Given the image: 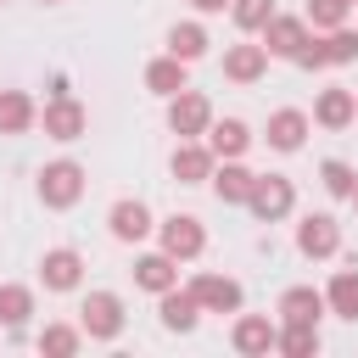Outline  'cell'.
<instances>
[{"instance_id":"cell-7","label":"cell","mask_w":358,"mask_h":358,"mask_svg":"<svg viewBox=\"0 0 358 358\" xmlns=\"http://www.w3.org/2000/svg\"><path fill=\"white\" fill-rule=\"evenodd\" d=\"M39 123H45V134H50V140H62V145H67V140H84L90 112H84L73 95H50V101H45V112H39Z\"/></svg>"},{"instance_id":"cell-23","label":"cell","mask_w":358,"mask_h":358,"mask_svg":"<svg viewBox=\"0 0 358 358\" xmlns=\"http://www.w3.org/2000/svg\"><path fill=\"white\" fill-rule=\"evenodd\" d=\"M324 308H330L336 319H352V324H358V268H336V274H330Z\"/></svg>"},{"instance_id":"cell-5","label":"cell","mask_w":358,"mask_h":358,"mask_svg":"<svg viewBox=\"0 0 358 358\" xmlns=\"http://www.w3.org/2000/svg\"><path fill=\"white\" fill-rule=\"evenodd\" d=\"M207 123H213V101L201 95V90H179V95H168V129L179 134V140H201L207 134Z\"/></svg>"},{"instance_id":"cell-13","label":"cell","mask_w":358,"mask_h":358,"mask_svg":"<svg viewBox=\"0 0 358 358\" xmlns=\"http://www.w3.org/2000/svg\"><path fill=\"white\" fill-rule=\"evenodd\" d=\"M252 168H241V157H229V162H213V173H207V185H213V196L224 201V207H241L246 196H252Z\"/></svg>"},{"instance_id":"cell-12","label":"cell","mask_w":358,"mask_h":358,"mask_svg":"<svg viewBox=\"0 0 358 358\" xmlns=\"http://www.w3.org/2000/svg\"><path fill=\"white\" fill-rule=\"evenodd\" d=\"M274 336H280V324H274L268 313H241V319L229 324V347H235V352H246V358L274 352Z\"/></svg>"},{"instance_id":"cell-17","label":"cell","mask_w":358,"mask_h":358,"mask_svg":"<svg viewBox=\"0 0 358 358\" xmlns=\"http://www.w3.org/2000/svg\"><path fill=\"white\" fill-rule=\"evenodd\" d=\"M213 151H207V140H179V151H173V179L179 185H207V173H213Z\"/></svg>"},{"instance_id":"cell-6","label":"cell","mask_w":358,"mask_h":358,"mask_svg":"<svg viewBox=\"0 0 358 358\" xmlns=\"http://www.w3.org/2000/svg\"><path fill=\"white\" fill-rule=\"evenodd\" d=\"M185 291L196 296V308H201V313H241V302H246L241 280H229V274H196Z\"/></svg>"},{"instance_id":"cell-35","label":"cell","mask_w":358,"mask_h":358,"mask_svg":"<svg viewBox=\"0 0 358 358\" xmlns=\"http://www.w3.org/2000/svg\"><path fill=\"white\" fill-rule=\"evenodd\" d=\"M45 6H56V0H45Z\"/></svg>"},{"instance_id":"cell-32","label":"cell","mask_w":358,"mask_h":358,"mask_svg":"<svg viewBox=\"0 0 358 358\" xmlns=\"http://www.w3.org/2000/svg\"><path fill=\"white\" fill-rule=\"evenodd\" d=\"M347 11H352V0H308V28H341L347 22Z\"/></svg>"},{"instance_id":"cell-31","label":"cell","mask_w":358,"mask_h":358,"mask_svg":"<svg viewBox=\"0 0 358 358\" xmlns=\"http://www.w3.org/2000/svg\"><path fill=\"white\" fill-rule=\"evenodd\" d=\"M229 17L241 34H257L268 17H274V0H229Z\"/></svg>"},{"instance_id":"cell-15","label":"cell","mask_w":358,"mask_h":358,"mask_svg":"<svg viewBox=\"0 0 358 358\" xmlns=\"http://www.w3.org/2000/svg\"><path fill=\"white\" fill-rule=\"evenodd\" d=\"M157 313H162V330H173V336H190V330L201 324V308H196V296H190V291H179V285L157 291Z\"/></svg>"},{"instance_id":"cell-21","label":"cell","mask_w":358,"mask_h":358,"mask_svg":"<svg viewBox=\"0 0 358 358\" xmlns=\"http://www.w3.org/2000/svg\"><path fill=\"white\" fill-rule=\"evenodd\" d=\"M134 285L140 291H168V285H179V263L168 252H145V257H134Z\"/></svg>"},{"instance_id":"cell-27","label":"cell","mask_w":358,"mask_h":358,"mask_svg":"<svg viewBox=\"0 0 358 358\" xmlns=\"http://www.w3.org/2000/svg\"><path fill=\"white\" fill-rule=\"evenodd\" d=\"M274 352H285V358H313V352H319V324H280Z\"/></svg>"},{"instance_id":"cell-36","label":"cell","mask_w":358,"mask_h":358,"mask_svg":"<svg viewBox=\"0 0 358 358\" xmlns=\"http://www.w3.org/2000/svg\"><path fill=\"white\" fill-rule=\"evenodd\" d=\"M0 6H6V0H0Z\"/></svg>"},{"instance_id":"cell-9","label":"cell","mask_w":358,"mask_h":358,"mask_svg":"<svg viewBox=\"0 0 358 358\" xmlns=\"http://www.w3.org/2000/svg\"><path fill=\"white\" fill-rule=\"evenodd\" d=\"M106 229H112V241H123V246H140L157 224H151V207L145 201H134V196H123V201H112V213H106Z\"/></svg>"},{"instance_id":"cell-28","label":"cell","mask_w":358,"mask_h":358,"mask_svg":"<svg viewBox=\"0 0 358 358\" xmlns=\"http://www.w3.org/2000/svg\"><path fill=\"white\" fill-rule=\"evenodd\" d=\"M34 313V291L28 285H0V324L6 330H22Z\"/></svg>"},{"instance_id":"cell-29","label":"cell","mask_w":358,"mask_h":358,"mask_svg":"<svg viewBox=\"0 0 358 358\" xmlns=\"http://www.w3.org/2000/svg\"><path fill=\"white\" fill-rule=\"evenodd\" d=\"M84 347V330L78 324H45L39 330V352H50V358H73Z\"/></svg>"},{"instance_id":"cell-26","label":"cell","mask_w":358,"mask_h":358,"mask_svg":"<svg viewBox=\"0 0 358 358\" xmlns=\"http://www.w3.org/2000/svg\"><path fill=\"white\" fill-rule=\"evenodd\" d=\"M207 45H213V39H207L201 22H173V28H168V56H179V62H201Z\"/></svg>"},{"instance_id":"cell-4","label":"cell","mask_w":358,"mask_h":358,"mask_svg":"<svg viewBox=\"0 0 358 358\" xmlns=\"http://www.w3.org/2000/svg\"><path fill=\"white\" fill-rule=\"evenodd\" d=\"M157 241H162V252H168L173 263H190V257L207 252V229H201L196 213H173V218H162V224H157Z\"/></svg>"},{"instance_id":"cell-30","label":"cell","mask_w":358,"mask_h":358,"mask_svg":"<svg viewBox=\"0 0 358 358\" xmlns=\"http://www.w3.org/2000/svg\"><path fill=\"white\" fill-rule=\"evenodd\" d=\"M319 185H324L336 201H347V196H352V185H358V173H352V162H341V157H324V162H319Z\"/></svg>"},{"instance_id":"cell-8","label":"cell","mask_w":358,"mask_h":358,"mask_svg":"<svg viewBox=\"0 0 358 358\" xmlns=\"http://www.w3.org/2000/svg\"><path fill=\"white\" fill-rule=\"evenodd\" d=\"M296 252L313 257V263H319V257H336V252H341V224H336L330 213H308V218L296 224Z\"/></svg>"},{"instance_id":"cell-25","label":"cell","mask_w":358,"mask_h":358,"mask_svg":"<svg viewBox=\"0 0 358 358\" xmlns=\"http://www.w3.org/2000/svg\"><path fill=\"white\" fill-rule=\"evenodd\" d=\"M313 50H319V67H347V62H358V34L347 22L324 28V39H313Z\"/></svg>"},{"instance_id":"cell-2","label":"cell","mask_w":358,"mask_h":358,"mask_svg":"<svg viewBox=\"0 0 358 358\" xmlns=\"http://www.w3.org/2000/svg\"><path fill=\"white\" fill-rule=\"evenodd\" d=\"M246 207H252V218H257V224H280V218L296 207V185H291L285 173H257V179H252Z\"/></svg>"},{"instance_id":"cell-33","label":"cell","mask_w":358,"mask_h":358,"mask_svg":"<svg viewBox=\"0 0 358 358\" xmlns=\"http://www.w3.org/2000/svg\"><path fill=\"white\" fill-rule=\"evenodd\" d=\"M190 6H196V11H201V17H213V11H224V6H229V0H190Z\"/></svg>"},{"instance_id":"cell-24","label":"cell","mask_w":358,"mask_h":358,"mask_svg":"<svg viewBox=\"0 0 358 358\" xmlns=\"http://www.w3.org/2000/svg\"><path fill=\"white\" fill-rule=\"evenodd\" d=\"M185 67H190V62H179V56H157V62H145V90H151V95H179V90L190 84Z\"/></svg>"},{"instance_id":"cell-1","label":"cell","mask_w":358,"mask_h":358,"mask_svg":"<svg viewBox=\"0 0 358 358\" xmlns=\"http://www.w3.org/2000/svg\"><path fill=\"white\" fill-rule=\"evenodd\" d=\"M34 196H39L50 213H67V207H78V196H84V168H78L73 157H56V162H45V168H39V179H34Z\"/></svg>"},{"instance_id":"cell-19","label":"cell","mask_w":358,"mask_h":358,"mask_svg":"<svg viewBox=\"0 0 358 358\" xmlns=\"http://www.w3.org/2000/svg\"><path fill=\"white\" fill-rule=\"evenodd\" d=\"M207 151L218 157V162H229V157H246V145H252V129L241 123V117H224V123H207Z\"/></svg>"},{"instance_id":"cell-14","label":"cell","mask_w":358,"mask_h":358,"mask_svg":"<svg viewBox=\"0 0 358 358\" xmlns=\"http://www.w3.org/2000/svg\"><path fill=\"white\" fill-rule=\"evenodd\" d=\"M280 324H319L330 308H324V291H313V285H291V291H280Z\"/></svg>"},{"instance_id":"cell-18","label":"cell","mask_w":358,"mask_h":358,"mask_svg":"<svg viewBox=\"0 0 358 358\" xmlns=\"http://www.w3.org/2000/svg\"><path fill=\"white\" fill-rule=\"evenodd\" d=\"M268 73V50L263 45H229L224 50V78L229 84H257Z\"/></svg>"},{"instance_id":"cell-16","label":"cell","mask_w":358,"mask_h":358,"mask_svg":"<svg viewBox=\"0 0 358 358\" xmlns=\"http://www.w3.org/2000/svg\"><path fill=\"white\" fill-rule=\"evenodd\" d=\"M313 123H319V129H347V123H358V95L341 90V84L319 90V101H313Z\"/></svg>"},{"instance_id":"cell-10","label":"cell","mask_w":358,"mask_h":358,"mask_svg":"<svg viewBox=\"0 0 358 358\" xmlns=\"http://www.w3.org/2000/svg\"><path fill=\"white\" fill-rule=\"evenodd\" d=\"M257 34H263V50H268V56H285V62L313 39V34H308V17H280V11H274Z\"/></svg>"},{"instance_id":"cell-22","label":"cell","mask_w":358,"mask_h":358,"mask_svg":"<svg viewBox=\"0 0 358 358\" xmlns=\"http://www.w3.org/2000/svg\"><path fill=\"white\" fill-rule=\"evenodd\" d=\"M34 117H39V106L28 90H0V134H28Z\"/></svg>"},{"instance_id":"cell-3","label":"cell","mask_w":358,"mask_h":358,"mask_svg":"<svg viewBox=\"0 0 358 358\" xmlns=\"http://www.w3.org/2000/svg\"><path fill=\"white\" fill-rule=\"evenodd\" d=\"M78 330L90 341H117L123 336V296L117 291H90L78 308Z\"/></svg>"},{"instance_id":"cell-20","label":"cell","mask_w":358,"mask_h":358,"mask_svg":"<svg viewBox=\"0 0 358 358\" xmlns=\"http://www.w3.org/2000/svg\"><path fill=\"white\" fill-rule=\"evenodd\" d=\"M274 151H302V140H308V112H296V106H280L274 117H268V134H263Z\"/></svg>"},{"instance_id":"cell-11","label":"cell","mask_w":358,"mask_h":358,"mask_svg":"<svg viewBox=\"0 0 358 358\" xmlns=\"http://www.w3.org/2000/svg\"><path fill=\"white\" fill-rule=\"evenodd\" d=\"M78 280H84V257L73 246H50L39 257V285L45 291H78Z\"/></svg>"},{"instance_id":"cell-34","label":"cell","mask_w":358,"mask_h":358,"mask_svg":"<svg viewBox=\"0 0 358 358\" xmlns=\"http://www.w3.org/2000/svg\"><path fill=\"white\" fill-rule=\"evenodd\" d=\"M347 201H352V207H358V185H352V196H347Z\"/></svg>"}]
</instances>
